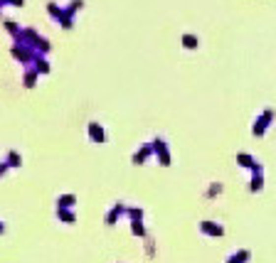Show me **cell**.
I'll use <instances>...</instances> for the list:
<instances>
[{"instance_id":"1","label":"cell","mask_w":276,"mask_h":263,"mask_svg":"<svg viewBox=\"0 0 276 263\" xmlns=\"http://www.w3.org/2000/svg\"><path fill=\"white\" fill-rule=\"evenodd\" d=\"M202 231L210 234V236H222V226H217L212 221H202Z\"/></svg>"},{"instance_id":"2","label":"cell","mask_w":276,"mask_h":263,"mask_svg":"<svg viewBox=\"0 0 276 263\" xmlns=\"http://www.w3.org/2000/svg\"><path fill=\"white\" fill-rule=\"evenodd\" d=\"M249 258V251H239V253H234L232 258H229V263H244Z\"/></svg>"},{"instance_id":"3","label":"cell","mask_w":276,"mask_h":263,"mask_svg":"<svg viewBox=\"0 0 276 263\" xmlns=\"http://www.w3.org/2000/svg\"><path fill=\"white\" fill-rule=\"evenodd\" d=\"M72 202H74V197H69V194H67V197H62V202H60V207H69Z\"/></svg>"},{"instance_id":"4","label":"cell","mask_w":276,"mask_h":263,"mask_svg":"<svg viewBox=\"0 0 276 263\" xmlns=\"http://www.w3.org/2000/svg\"><path fill=\"white\" fill-rule=\"evenodd\" d=\"M3 229H5V226H3V224H0V234H3Z\"/></svg>"}]
</instances>
